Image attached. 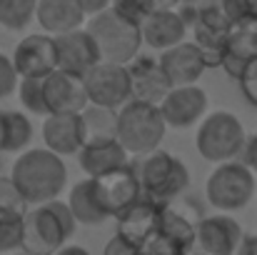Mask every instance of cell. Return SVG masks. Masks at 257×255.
Wrapping results in <instances>:
<instances>
[{
    "label": "cell",
    "mask_w": 257,
    "mask_h": 255,
    "mask_svg": "<svg viewBox=\"0 0 257 255\" xmlns=\"http://www.w3.org/2000/svg\"><path fill=\"white\" fill-rule=\"evenodd\" d=\"M190 250H185L175 238H170L168 233L158 230L153 238H148L145 243H140V255H187Z\"/></svg>",
    "instance_id": "31"
},
{
    "label": "cell",
    "mask_w": 257,
    "mask_h": 255,
    "mask_svg": "<svg viewBox=\"0 0 257 255\" xmlns=\"http://www.w3.org/2000/svg\"><path fill=\"white\" fill-rule=\"evenodd\" d=\"M45 78L48 75H23L18 85V100L20 105L33 113V115H48V103H45Z\"/></svg>",
    "instance_id": "27"
},
{
    "label": "cell",
    "mask_w": 257,
    "mask_h": 255,
    "mask_svg": "<svg viewBox=\"0 0 257 255\" xmlns=\"http://www.w3.org/2000/svg\"><path fill=\"white\" fill-rule=\"evenodd\" d=\"M85 18L87 13L83 0H38L35 20L50 35L78 30V28H83Z\"/></svg>",
    "instance_id": "22"
},
{
    "label": "cell",
    "mask_w": 257,
    "mask_h": 255,
    "mask_svg": "<svg viewBox=\"0 0 257 255\" xmlns=\"http://www.w3.org/2000/svg\"><path fill=\"white\" fill-rule=\"evenodd\" d=\"M235 255H257V235H245Z\"/></svg>",
    "instance_id": "38"
},
{
    "label": "cell",
    "mask_w": 257,
    "mask_h": 255,
    "mask_svg": "<svg viewBox=\"0 0 257 255\" xmlns=\"http://www.w3.org/2000/svg\"><path fill=\"white\" fill-rule=\"evenodd\" d=\"M78 218L70 203L48 200L25 213V233H23V250L33 255H55L68 238H73Z\"/></svg>",
    "instance_id": "2"
},
{
    "label": "cell",
    "mask_w": 257,
    "mask_h": 255,
    "mask_svg": "<svg viewBox=\"0 0 257 255\" xmlns=\"http://www.w3.org/2000/svg\"><path fill=\"white\" fill-rule=\"evenodd\" d=\"M95 188H97V195H100L105 210L110 213V218H117L138 198H143V185H140V178H138V168H133L130 163L95 178Z\"/></svg>",
    "instance_id": "9"
},
{
    "label": "cell",
    "mask_w": 257,
    "mask_h": 255,
    "mask_svg": "<svg viewBox=\"0 0 257 255\" xmlns=\"http://www.w3.org/2000/svg\"><path fill=\"white\" fill-rule=\"evenodd\" d=\"M110 8H112L117 15H122L125 20H130V23H135V25L143 28V23H145L158 8H163V0H112Z\"/></svg>",
    "instance_id": "30"
},
{
    "label": "cell",
    "mask_w": 257,
    "mask_h": 255,
    "mask_svg": "<svg viewBox=\"0 0 257 255\" xmlns=\"http://www.w3.org/2000/svg\"><path fill=\"white\" fill-rule=\"evenodd\" d=\"M127 70L133 80V98L160 105L170 93L172 85L160 65V58H135L127 65Z\"/></svg>",
    "instance_id": "20"
},
{
    "label": "cell",
    "mask_w": 257,
    "mask_h": 255,
    "mask_svg": "<svg viewBox=\"0 0 257 255\" xmlns=\"http://www.w3.org/2000/svg\"><path fill=\"white\" fill-rule=\"evenodd\" d=\"M197 223L200 220H190L182 210H177L175 205H165L163 210V225L160 230L168 233L170 238H175L185 250H195V243H197Z\"/></svg>",
    "instance_id": "26"
},
{
    "label": "cell",
    "mask_w": 257,
    "mask_h": 255,
    "mask_svg": "<svg viewBox=\"0 0 257 255\" xmlns=\"http://www.w3.org/2000/svg\"><path fill=\"white\" fill-rule=\"evenodd\" d=\"M138 178L143 185V193L160 200V203H172L187 185H190V170L187 165L172 155L168 150H153L143 155L138 165Z\"/></svg>",
    "instance_id": "7"
},
{
    "label": "cell",
    "mask_w": 257,
    "mask_h": 255,
    "mask_svg": "<svg viewBox=\"0 0 257 255\" xmlns=\"http://www.w3.org/2000/svg\"><path fill=\"white\" fill-rule=\"evenodd\" d=\"M200 0H163V8H182V5H195Z\"/></svg>",
    "instance_id": "41"
},
{
    "label": "cell",
    "mask_w": 257,
    "mask_h": 255,
    "mask_svg": "<svg viewBox=\"0 0 257 255\" xmlns=\"http://www.w3.org/2000/svg\"><path fill=\"white\" fill-rule=\"evenodd\" d=\"M55 45H58V68L78 75H85L87 70H92L102 60L100 48L87 28L55 35Z\"/></svg>",
    "instance_id": "14"
},
{
    "label": "cell",
    "mask_w": 257,
    "mask_h": 255,
    "mask_svg": "<svg viewBox=\"0 0 257 255\" xmlns=\"http://www.w3.org/2000/svg\"><path fill=\"white\" fill-rule=\"evenodd\" d=\"M33 140V123L20 110H3L0 153H20Z\"/></svg>",
    "instance_id": "24"
},
{
    "label": "cell",
    "mask_w": 257,
    "mask_h": 255,
    "mask_svg": "<svg viewBox=\"0 0 257 255\" xmlns=\"http://www.w3.org/2000/svg\"><path fill=\"white\" fill-rule=\"evenodd\" d=\"M252 60H257V18L247 15L232 23L220 68L232 80H240Z\"/></svg>",
    "instance_id": "10"
},
{
    "label": "cell",
    "mask_w": 257,
    "mask_h": 255,
    "mask_svg": "<svg viewBox=\"0 0 257 255\" xmlns=\"http://www.w3.org/2000/svg\"><path fill=\"white\" fill-rule=\"evenodd\" d=\"M85 28L92 33L102 60H110V63L130 65L138 58L140 45L145 43L143 40V28L125 20L112 8H105V10L90 15Z\"/></svg>",
    "instance_id": "4"
},
{
    "label": "cell",
    "mask_w": 257,
    "mask_h": 255,
    "mask_svg": "<svg viewBox=\"0 0 257 255\" xmlns=\"http://www.w3.org/2000/svg\"><path fill=\"white\" fill-rule=\"evenodd\" d=\"M232 20H240V18H247V15H255L257 18V0H225Z\"/></svg>",
    "instance_id": "36"
},
{
    "label": "cell",
    "mask_w": 257,
    "mask_h": 255,
    "mask_svg": "<svg viewBox=\"0 0 257 255\" xmlns=\"http://www.w3.org/2000/svg\"><path fill=\"white\" fill-rule=\"evenodd\" d=\"M23 233H25V213L0 210V253L23 248Z\"/></svg>",
    "instance_id": "29"
},
{
    "label": "cell",
    "mask_w": 257,
    "mask_h": 255,
    "mask_svg": "<svg viewBox=\"0 0 257 255\" xmlns=\"http://www.w3.org/2000/svg\"><path fill=\"white\" fill-rule=\"evenodd\" d=\"M242 238H245V233H242L240 223L235 218H230L227 213L207 215V218H200V223H197L195 250L205 255H235Z\"/></svg>",
    "instance_id": "11"
},
{
    "label": "cell",
    "mask_w": 257,
    "mask_h": 255,
    "mask_svg": "<svg viewBox=\"0 0 257 255\" xmlns=\"http://www.w3.org/2000/svg\"><path fill=\"white\" fill-rule=\"evenodd\" d=\"M102 255H140V245H135L133 240H127L125 235L115 233L107 245L102 248Z\"/></svg>",
    "instance_id": "34"
},
{
    "label": "cell",
    "mask_w": 257,
    "mask_h": 255,
    "mask_svg": "<svg viewBox=\"0 0 257 255\" xmlns=\"http://www.w3.org/2000/svg\"><path fill=\"white\" fill-rule=\"evenodd\" d=\"M83 125H85V143L117 138V110L90 103L83 110Z\"/></svg>",
    "instance_id": "25"
},
{
    "label": "cell",
    "mask_w": 257,
    "mask_h": 255,
    "mask_svg": "<svg viewBox=\"0 0 257 255\" xmlns=\"http://www.w3.org/2000/svg\"><path fill=\"white\" fill-rule=\"evenodd\" d=\"M45 103L50 113H83L90 105L85 75L55 68L45 78ZM48 113V115H50Z\"/></svg>",
    "instance_id": "12"
},
{
    "label": "cell",
    "mask_w": 257,
    "mask_h": 255,
    "mask_svg": "<svg viewBox=\"0 0 257 255\" xmlns=\"http://www.w3.org/2000/svg\"><path fill=\"white\" fill-rule=\"evenodd\" d=\"M13 63L23 75H48L58 68V45L50 33H33L15 45Z\"/></svg>",
    "instance_id": "15"
},
{
    "label": "cell",
    "mask_w": 257,
    "mask_h": 255,
    "mask_svg": "<svg viewBox=\"0 0 257 255\" xmlns=\"http://www.w3.org/2000/svg\"><path fill=\"white\" fill-rule=\"evenodd\" d=\"M187 255H205V253H200V250H190Z\"/></svg>",
    "instance_id": "42"
},
{
    "label": "cell",
    "mask_w": 257,
    "mask_h": 255,
    "mask_svg": "<svg viewBox=\"0 0 257 255\" xmlns=\"http://www.w3.org/2000/svg\"><path fill=\"white\" fill-rule=\"evenodd\" d=\"M55 255H90V253H87L83 245H63Z\"/></svg>",
    "instance_id": "40"
},
{
    "label": "cell",
    "mask_w": 257,
    "mask_h": 255,
    "mask_svg": "<svg viewBox=\"0 0 257 255\" xmlns=\"http://www.w3.org/2000/svg\"><path fill=\"white\" fill-rule=\"evenodd\" d=\"M240 160H242L247 168L255 170V175H257V133L247 135V143H245V148H242Z\"/></svg>",
    "instance_id": "37"
},
{
    "label": "cell",
    "mask_w": 257,
    "mask_h": 255,
    "mask_svg": "<svg viewBox=\"0 0 257 255\" xmlns=\"http://www.w3.org/2000/svg\"><path fill=\"white\" fill-rule=\"evenodd\" d=\"M68 203H70L78 223H83V225H102L110 218V213L105 210V205L97 195L95 178H85L78 185H73V190L68 195Z\"/></svg>",
    "instance_id": "23"
},
{
    "label": "cell",
    "mask_w": 257,
    "mask_h": 255,
    "mask_svg": "<svg viewBox=\"0 0 257 255\" xmlns=\"http://www.w3.org/2000/svg\"><path fill=\"white\" fill-rule=\"evenodd\" d=\"M168 128L170 125L155 103L133 98L117 110V140L130 155H148L158 150Z\"/></svg>",
    "instance_id": "3"
},
{
    "label": "cell",
    "mask_w": 257,
    "mask_h": 255,
    "mask_svg": "<svg viewBox=\"0 0 257 255\" xmlns=\"http://www.w3.org/2000/svg\"><path fill=\"white\" fill-rule=\"evenodd\" d=\"M237 83H240L242 95L247 98V103L257 108V60H252V63L247 65V70L242 73V78H240Z\"/></svg>",
    "instance_id": "35"
},
{
    "label": "cell",
    "mask_w": 257,
    "mask_h": 255,
    "mask_svg": "<svg viewBox=\"0 0 257 255\" xmlns=\"http://www.w3.org/2000/svg\"><path fill=\"white\" fill-rule=\"evenodd\" d=\"M160 110L170 128H190L197 120H202L207 110V93L197 85H175L165 100L160 103Z\"/></svg>",
    "instance_id": "18"
},
{
    "label": "cell",
    "mask_w": 257,
    "mask_h": 255,
    "mask_svg": "<svg viewBox=\"0 0 257 255\" xmlns=\"http://www.w3.org/2000/svg\"><path fill=\"white\" fill-rule=\"evenodd\" d=\"M83 5H85L87 15H95V13H100V10L110 8V5H112V0H83Z\"/></svg>",
    "instance_id": "39"
},
{
    "label": "cell",
    "mask_w": 257,
    "mask_h": 255,
    "mask_svg": "<svg viewBox=\"0 0 257 255\" xmlns=\"http://www.w3.org/2000/svg\"><path fill=\"white\" fill-rule=\"evenodd\" d=\"M187 20L177 8H158L145 23H143V40L153 50H168L172 45L185 40Z\"/></svg>",
    "instance_id": "19"
},
{
    "label": "cell",
    "mask_w": 257,
    "mask_h": 255,
    "mask_svg": "<svg viewBox=\"0 0 257 255\" xmlns=\"http://www.w3.org/2000/svg\"><path fill=\"white\" fill-rule=\"evenodd\" d=\"M85 88L90 103L120 110L127 100H133V80L130 70L122 63L100 60L92 70L85 73Z\"/></svg>",
    "instance_id": "8"
},
{
    "label": "cell",
    "mask_w": 257,
    "mask_h": 255,
    "mask_svg": "<svg viewBox=\"0 0 257 255\" xmlns=\"http://www.w3.org/2000/svg\"><path fill=\"white\" fill-rule=\"evenodd\" d=\"M127 150L117 138L110 140H87L78 153V165L83 168L87 178H100L110 170H117L127 165Z\"/></svg>",
    "instance_id": "21"
},
{
    "label": "cell",
    "mask_w": 257,
    "mask_h": 255,
    "mask_svg": "<svg viewBox=\"0 0 257 255\" xmlns=\"http://www.w3.org/2000/svg\"><path fill=\"white\" fill-rule=\"evenodd\" d=\"M43 140L45 148L58 155H78L85 145V125L83 113H50L43 120Z\"/></svg>",
    "instance_id": "17"
},
{
    "label": "cell",
    "mask_w": 257,
    "mask_h": 255,
    "mask_svg": "<svg viewBox=\"0 0 257 255\" xmlns=\"http://www.w3.org/2000/svg\"><path fill=\"white\" fill-rule=\"evenodd\" d=\"M163 210H165V203H160V200L143 193V198H138L127 210H122L115 218L117 220V233L125 235L127 240H133L135 245H140L160 230Z\"/></svg>",
    "instance_id": "13"
},
{
    "label": "cell",
    "mask_w": 257,
    "mask_h": 255,
    "mask_svg": "<svg viewBox=\"0 0 257 255\" xmlns=\"http://www.w3.org/2000/svg\"><path fill=\"white\" fill-rule=\"evenodd\" d=\"M160 65L168 75L170 85H192L202 78V73L210 68L205 53L200 50V45L192 40H182L177 45H172L168 50L160 53Z\"/></svg>",
    "instance_id": "16"
},
{
    "label": "cell",
    "mask_w": 257,
    "mask_h": 255,
    "mask_svg": "<svg viewBox=\"0 0 257 255\" xmlns=\"http://www.w3.org/2000/svg\"><path fill=\"white\" fill-rule=\"evenodd\" d=\"M38 13V0H0V25L5 30H23Z\"/></svg>",
    "instance_id": "28"
},
{
    "label": "cell",
    "mask_w": 257,
    "mask_h": 255,
    "mask_svg": "<svg viewBox=\"0 0 257 255\" xmlns=\"http://www.w3.org/2000/svg\"><path fill=\"white\" fill-rule=\"evenodd\" d=\"M0 128H3V110H0Z\"/></svg>",
    "instance_id": "43"
},
{
    "label": "cell",
    "mask_w": 257,
    "mask_h": 255,
    "mask_svg": "<svg viewBox=\"0 0 257 255\" xmlns=\"http://www.w3.org/2000/svg\"><path fill=\"white\" fill-rule=\"evenodd\" d=\"M245 143H247V135L240 118L227 110H215L205 115L195 135L197 153L210 163H225V160L240 158Z\"/></svg>",
    "instance_id": "5"
},
{
    "label": "cell",
    "mask_w": 257,
    "mask_h": 255,
    "mask_svg": "<svg viewBox=\"0 0 257 255\" xmlns=\"http://www.w3.org/2000/svg\"><path fill=\"white\" fill-rule=\"evenodd\" d=\"M15 255H33V253H25V250H23V253H15Z\"/></svg>",
    "instance_id": "44"
},
{
    "label": "cell",
    "mask_w": 257,
    "mask_h": 255,
    "mask_svg": "<svg viewBox=\"0 0 257 255\" xmlns=\"http://www.w3.org/2000/svg\"><path fill=\"white\" fill-rule=\"evenodd\" d=\"M30 203L20 193L13 178H0V210H15V213H28Z\"/></svg>",
    "instance_id": "32"
},
{
    "label": "cell",
    "mask_w": 257,
    "mask_h": 255,
    "mask_svg": "<svg viewBox=\"0 0 257 255\" xmlns=\"http://www.w3.org/2000/svg\"><path fill=\"white\" fill-rule=\"evenodd\" d=\"M10 178L25 195L30 205H40L55 200L68 183V168L63 155L50 148H33L25 150L10 170Z\"/></svg>",
    "instance_id": "1"
},
{
    "label": "cell",
    "mask_w": 257,
    "mask_h": 255,
    "mask_svg": "<svg viewBox=\"0 0 257 255\" xmlns=\"http://www.w3.org/2000/svg\"><path fill=\"white\" fill-rule=\"evenodd\" d=\"M255 195V170L242 160H225L210 173L205 183V198L222 213L242 210Z\"/></svg>",
    "instance_id": "6"
},
{
    "label": "cell",
    "mask_w": 257,
    "mask_h": 255,
    "mask_svg": "<svg viewBox=\"0 0 257 255\" xmlns=\"http://www.w3.org/2000/svg\"><path fill=\"white\" fill-rule=\"evenodd\" d=\"M20 85V73L13 63V55L8 58L5 53H0V100L8 98L13 90H18Z\"/></svg>",
    "instance_id": "33"
}]
</instances>
